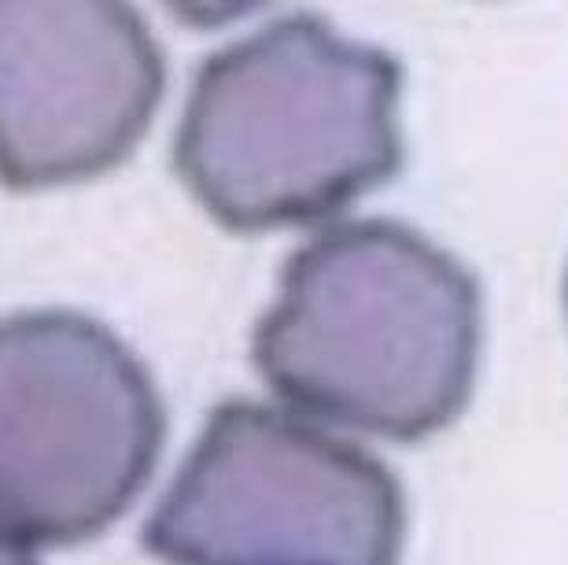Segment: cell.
Returning <instances> with one entry per match:
<instances>
[{
  "label": "cell",
  "mask_w": 568,
  "mask_h": 565,
  "mask_svg": "<svg viewBox=\"0 0 568 565\" xmlns=\"http://www.w3.org/2000/svg\"><path fill=\"white\" fill-rule=\"evenodd\" d=\"M480 344L473 270L414 225L362 219L292 252L252 359L295 411L417 444L469 406Z\"/></svg>",
  "instance_id": "cell-1"
},
{
  "label": "cell",
  "mask_w": 568,
  "mask_h": 565,
  "mask_svg": "<svg viewBox=\"0 0 568 565\" xmlns=\"http://www.w3.org/2000/svg\"><path fill=\"white\" fill-rule=\"evenodd\" d=\"M399 97L395 56L284 16L203 60L174 171L233 233L314 225L399 174Z\"/></svg>",
  "instance_id": "cell-2"
},
{
  "label": "cell",
  "mask_w": 568,
  "mask_h": 565,
  "mask_svg": "<svg viewBox=\"0 0 568 565\" xmlns=\"http://www.w3.org/2000/svg\"><path fill=\"white\" fill-rule=\"evenodd\" d=\"M403 484L366 447L281 406H214L144 547L166 565H399Z\"/></svg>",
  "instance_id": "cell-3"
},
{
  "label": "cell",
  "mask_w": 568,
  "mask_h": 565,
  "mask_svg": "<svg viewBox=\"0 0 568 565\" xmlns=\"http://www.w3.org/2000/svg\"><path fill=\"white\" fill-rule=\"evenodd\" d=\"M166 411L148 366L78 311L0 319V528L22 544L100 536L152 481Z\"/></svg>",
  "instance_id": "cell-4"
},
{
  "label": "cell",
  "mask_w": 568,
  "mask_h": 565,
  "mask_svg": "<svg viewBox=\"0 0 568 565\" xmlns=\"http://www.w3.org/2000/svg\"><path fill=\"white\" fill-rule=\"evenodd\" d=\"M163 89V49L138 8L0 0V185L41 192L115 171Z\"/></svg>",
  "instance_id": "cell-5"
},
{
  "label": "cell",
  "mask_w": 568,
  "mask_h": 565,
  "mask_svg": "<svg viewBox=\"0 0 568 565\" xmlns=\"http://www.w3.org/2000/svg\"><path fill=\"white\" fill-rule=\"evenodd\" d=\"M0 565H41V562L27 544H22V539H16L11 533L0 528Z\"/></svg>",
  "instance_id": "cell-6"
},
{
  "label": "cell",
  "mask_w": 568,
  "mask_h": 565,
  "mask_svg": "<svg viewBox=\"0 0 568 565\" xmlns=\"http://www.w3.org/2000/svg\"><path fill=\"white\" fill-rule=\"evenodd\" d=\"M565 314H568V270H565Z\"/></svg>",
  "instance_id": "cell-7"
}]
</instances>
